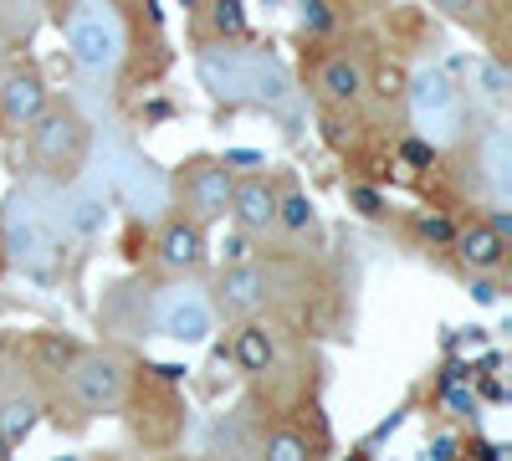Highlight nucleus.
Returning <instances> with one entry per match:
<instances>
[{"label":"nucleus","instance_id":"35","mask_svg":"<svg viewBox=\"0 0 512 461\" xmlns=\"http://www.w3.org/2000/svg\"><path fill=\"white\" fill-rule=\"evenodd\" d=\"M256 159H262V154H251V149H231L226 154V164H256Z\"/></svg>","mask_w":512,"mask_h":461},{"label":"nucleus","instance_id":"9","mask_svg":"<svg viewBox=\"0 0 512 461\" xmlns=\"http://www.w3.org/2000/svg\"><path fill=\"white\" fill-rule=\"evenodd\" d=\"M226 205H231V170L226 164H200L190 175V211L200 221H216L226 216Z\"/></svg>","mask_w":512,"mask_h":461},{"label":"nucleus","instance_id":"18","mask_svg":"<svg viewBox=\"0 0 512 461\" xmlns=\"http://www.w3.org/2000/svg\"><path fill=\"white\" fill-rule=\"evenodd\" d=\"M246 72H251V98L262 103H282L287 98V77L272 57H246Z\"/></svg>","mask_w":512,"mask_h":461},{"label":"nucleus","instance_id":"37","mask_svg":"<svg viewBox=\"0 0 512 461\" xmlns=\"http://www.w3.org/2000/svg\"><path fill=\"white\" fill-rule=\"evenodd\" d=\"M492 231L507 236V231H512V211H497V216H492Z\"/></svg>","mask_w":512,"mask_h":461},{"label":"nucleus","instance_id":"8","mask_svg":"<svg viewBox=\"0 0 512 461\" xmlns=\"http://www.w3.org/2000/svg\"><path fill=\"white\" fill-rule=\"evenodd\" d=\"M200 82L210 88V98H221V103H241L251 98V72H246V57L241 52H200Z\"/></svg>","mask_w":512,"mask_h":461},{"label":"nucleus","instance_id":"27","mask_svg":"<svg viewBox=\"0 0 512 461\" xmlns=\"http://www.w3.org/2000/svg\"><path fill=\"white\" fill-rule=\"evenodd\" d=\"M400 159H405V164H420V170H425V164H431V159H436V149H431V144H425V139H405V149H400Z\"/></svg>","mask_w":512,"mask_h":461},{"label":"nucleus","instance_id":"13","mask_svg":"<svg viewBox=\"0 0 512 461\" xmlns=\"http://www.w3.org/2000/svg\"><path fill=\"white\" fill-rule=\"evenodd\" d=\"M262 298H267V277L256 272V267H236V272L221 277L226 313H251V308H262Z\"/></svg>","mask_w":512,"mask_h":461},{"label":"nucleus","instance_id":"29","mask_svg":"<svg viewBox=\"0 0 512 461\" xmlns=\"http://www.w3.org/2000/svg\"><path fill=\"white\" fill-rule=\"evenodd\" d=\"M482 88H487L492 98H502V93H507V72H502L497 62H487V67H482Z\"/></svg>","mask_w":512,"mask_h":461},{"label":"nucleus","instance_id":"19","mask_svg":"<svg viewBox=\"0 0 512 461\" xmlns=\"http://www.w3.org/2000/svg\"><path fill=\"white\" fill-rule=\"evenodd\" d=\"M236 364L251 369V374H262L272 364V339H267V328H241L236 333Z\"/></svg>","mask_w":512,"mask_h":461},{"label":"nucleus","instance_id":"12","mask_svg":"<svg viewBox=\"0 0 512 461\" xmlns=\"http://www.w3.org/2000/svg\"><path fill=\"white\" fill-rule=\"evenodd\" d=\"M231 211H236L241 226L262 231V226L277 221V200H272V190L262 180H246V185H231Z\"/></svg>","mask_w":512,"mask_h":461},{"label":"nucleus","instance_id":"36","mask_svg":"<svg viewBox=\"0 0 512 461\" xmlns=\"http://www.w3.org/2000/svg\"><path fill=\"white\" fill-rule=\"evenodd\" d=\"M436 6H441V11H456V16H461V11H472L477 0H436Z\"/></svg>","mask_w":512,"mask_h":461},{"label":"nucleus","instance_id":"1","mask_svg":"<svg viewBox=\"0 0 512 461\" xmlns=\"http://www.w3.org/2000/svg\"><path fill=\"white\" fill-rule=\"evenodd\" d=\"M67 47H72L77 67L108 72L123 57V26L103 0H88V6H77V16L67 21Z\"/></svg>","mask_w":512,"mask_h":461},{"label":"nucleus","instance_id":"16","mask_svg":"<svg viewBox=\"0 0 512 461\" xmlns=\"http://www.w3.org/2000/svg\"><path fill=\"white\" fill-rule=\"evenodd\" d=\"M205 257V241H200V226L195 221H175L164 231V262L169 267H195Z\"/></svg>","mask_w":512,"mask_h":461},{"label":"nucleus","instance_id":"14","mask_svg":"<svg viewBox=\"0 0 512 461\" xmlns=\"http://www.w3.org/2000/svg\"><path fill=\"white\" fill-rule=\"evenodd\" d=\"M451 241H456V257L466 267H497L502 262V236L492 226H472V231H461Z\"/></svg>","mask_w":512,"mask_h":461},{"label":"nucleus","instance_id":"32","mask_svg":"<svg viewBox=\"0 0 512 461\" xmlns=\"http://www.w3.org/2000/svg\"><path fill=\"white\" fill-rule=\"evenodd\" d=\"M221 257L226 262H246V236H226L221 241Z\"/></svg>","mask_w":512,"mask_h":461},{"label":"nucleus","instance_id":"17","mask_svg":"<svg viewBox=\"0 0 512 461\" xmlns=\"http://www.w3.org/2000/svg\"><path fill=\"white\" fill-rule=\"evenodd\" d=\"M318 82H323V93H328L333 103H354V98L364 93V72H359V62H349V57H333Z\"/></svg>","mask_w":512,"mask_h":461},{"label":"nucleus","instance_id":"11","mask_svg":"<svg viewBox=\"0 0 512 461\" xmlns=\"http://www.w3.org/2000/svg\"><path fill=\"white\" fill-rule=\"evenodd\" d=\"M41 108H47V88L31 77V72H16V77H6L0 82V113H6V123H31Z\"/></svg>","mask_w":512,"mask_h":461},{"label":"nucleus","instance_id":"39","mask_svg":"<svg viewBox=\"0 0 512 461\" xmlns=\"http://www.w3.org/2000/svg\"><path fill=\"white\" fill-rule=\"evenodd\" d=\"M6 456H11V441H6V436H0V461H6Z\"/></svg>","mask_w":512,"mask_h":461},{"label":"nucleus","instance_id":"26","mask_svg":"<svg viewBox=\"0 0 512 461\" xmlns=\"http://www.w3.org/2000/svg\"><path fill=\"white\" fill-rule=\"evenodd\" d=\"M441 390H446V405H451L456 415H466V410H477V395H472V390H466L461 380H446Z\"/></svg>","mask_w":512,"mask_h":461},{"label":"nucleus","instance_id":"34","mask_svg":"<svg viewBox=\"0 0 512 461\" xmlns=\"http://www.w3.org/2000/svg\"><path fill=\"white\" fill-rule=\"evenodd\" d=\"M472 298L477 303H497V287L492 282H472Z\"/></svg>","mask_w":512,"mask_h":461},{"label":"nucleus","instance_id":"6","mask_svg":"<svg viewBox=\"0 0 512 461\" xmlns=\"http://www.w3.org/2000/svg\"><path fill=\"white\" fill-rule=\"evenodd\" d=\"M31 123H36L31 144H36V159L41 164H52V170L77 164V154H82V123L72 113H36Z\"/></svg>","mask_w":512,"mask_h":461},{"label":"nucleus","instance_id":"33","mask_svg":"<svg viewBox=\"0 0 512 461\" xmlns=\"http://www.w3.org/2000/svg\"><path fill=\"white\" fill-rule=\"evenodd\" d=\"M431 456H436V461L456 456V436H436V441H431Z\"/></svg>","mask_w":512,"mask_h":461},{"label":"nucleus","instance_id":"5","mask_svg":"<svg viewBox=\"0 0 512 461\" xmlns=\"http://www.w3.org/2000/svg\"><path fill=\"white\" fill-rule=\"evenodd\" d=\"M6 251L36 277L52 267V236H47V221H41V211L31 200H11L6 205Z\"/></svg>","mask_w":512,"mask_h":461},{"label":"nucleus","instance_id":"15","mask_svg":"<svg viewBox=\"0 0 512 461\" xmlns=\"http://www.w3.org/2000/svg\"><path fill=\"white\" fill-rule=\"evenodd\" d=\"M482 164H487L492 190L507 195V190H512V134H507V129H492V134L482 139Z\"/></svg>","mask_w":512,"mask_h":461},{"label":"nucleus","instance_id":"2","mask_svg":"<svg viewBox=\"0 0 512 461\" xmlns=\"http://www.w3.org/2000/svg\"><path fill=\"white\" fill-rule=\"evenodd\" d=\"M103 164H108V185H113V190L128 200V211H139V216L164 211L169 185H164V175L154 170L149 159L128 154L123 144H103Z\"/></svg>","mask_w":512,"mask_h":461},{"label":"nucleus","instance_id":"20","mask_svg":"<svg viewBox=\"0 0 512 461\" xmlns=\"http://www.w3.org/2000/svg\"><path fill=\"white\" fill-rule=\"evenodd\" d=\"M31 426H36V405L31 400H6V405H0V436H6L11 446L26 441Z\"/></svg>","mask_w":512,"mask_h":461},{"label":"nucleus","instance_id":"30","mask_svg":"<svg viewBox=\"0 0 512 461\" xmlns=\"http://www.w3.org/2000/svg\"><path fill=\"white\" fill-rule=\"evenodd\" d=\"M41 359H47V364H72V344H57V339H41Z\"/></svg>","mask_w":512,"mask_h":461},{"label":"nucleus","instance_id":"25","mask_svg":"<svg viewBox=\"0 0 512 461\" xmlns=\"http://www.w3.org/2000/svg\"><path fill=\"white\" fill-rule=\"evenodd\" d=\"M267 456H277V461H303L308 446L297 441V436H272V441H267Z\"/></svg>","mask_w":512,"mask_h":461},{"label":"nucleus","instance_id":"22","mask_svg":"<svg viewBox=\"0 0 512 461\" xmlns=\"http://www.w3.org/2000/svg\"><path fill=\"white\" fill-rule=\"evenodd\" d=\"M308 221H313V205H308V195H287V200H282V226H292V231H308Z\"/></svg>","mask_w":512,"mask_h":461},{"label":"nucleus","instance_id":"40","mask_svg":"<svg viewBox=\"0 0 512 461\" xmlns=\"http://www.w3.org/2000/svg\"><path fill=\"white\" fill-rule=\"evenodd\" d=\"M0 251H6V246H0Z\"/></svg>","mask_w":512,"mask_h":461},{"label":"nucleus","instance_id":"31","mask_svg":"<svg viewBox=\"0 0 512 461\" xmlns=\"http://www.w3.org/2000/svg\"><path fill=\"white\" fill-rule=\"evenodd\" d=\"M374 88H379V93H384V98H395V93H400V88H405V77H400V72H395V67H384V72H379V82H374Z\"/></svg>","mask_w":512,"mask_h":461},{"label":"nucleus","instance_id":"21","mask_svg":"<svg viewBox=\"0 0 512 461\" xmlns=\"http://www.w3.org/2000/svg\"><path fill=\"white\" fill-rule=\"evenodd\" d=\"M210 21H216V31H221V36H241V31H246V11H241V0H216Z\"/></svg>","mask_w":512,"mask_h":461},{"label":"nucleus","instance_id":"38","mask_svg":"<svg viewBox=\"0 0 512 461\" xmlns=\"http://www.w3.org/2000/svg\"><path fill=\"white\" fill-rule=\"evenodd\" d=\"M482 395H487V400H507V390H502V380H487V385H482Z\"/></svg>","mask_w":512,"mask_h":461},{"label":"nucleus","instance_id":"3","mask_svg":"<svg viewBox=\"0 0 512 461\" xmlns=\"http://www.w3.org/2000/svg\"><path fill=\"white\" fill-rule=\"evenodd\" d=\"M154 323H159L164 339H175V344H205L210 328H216V313H210V303L195 287H164L159 303H154Z\"/></svg>","mask_w":512,"mask_h":461},{"label":"nucleus","instance_id":"28","mask_svg":"<svg viewBox=\"0 0 512 461\" xmlns=\"http://www.w3.org/2000/svg\"><path fill=\"white\" fill-rule=\"evenodd\" d=\"M349 195H354V205H359V211H364V216H384V200H379V195H374L369 185H354Z\"/></svg>","mask_w":512,"mask_h":461},{"label":"nucleus","instance_id":"10","mask_svg":"<svg viewBox=\"0 0 512 461\" xmlns=\"http://www.w3.org/2000/svg\"><path fill=\"white\" fill-rule=\"evenodd\" d=\"M62 216H67V226H72L77 236H103V226H108V200H103L98 185H72V190L62 195Z\"/></svg>","mask_w":512,"mask_h":461},{"label":"nucleus","instance_id":"7","mask_svg":"<svg viewBox=\"0 0 512 461\" xmlns=\"http://www.w3.org/2000/svg\"><path fill=\"white\" fill-rule=\"evenodd\" d=\"M72 395L88 410H108L123 400V369L113 359H77L72 364Z\"/></svg>","mask_w":512,"mask_h":461},{"label":"nucleus","instance_id":"23","mask_svg":"<svg viewBox=\"0 0 512 461\" xmlns=\"http://www.w3.org/2000/svg\"><path fill=\"white\" fill-rule=\"evenodd\" d=\"M297 21H303V31H328V26H333V16H328L323 0H303V11H297Z\"/></svg>","mask_w":512,"mask_h":461},{"label":"nucleus","instance_id":"24","mask_svg":"<svg viewBox=\"0 0 512 461\" xmlns=\"http://www.w3.org/2000/svg\"><path fill=\"white\" fill-rule=\"evenodd\" d=\"M415 231H420V236H425V241H436V246H446V241H451V236H456V231H451V221H446V216H420V221H415Z\"/></svg>","mask_w":512,"mask_h":461},{"label":"nucleus","instance_id":"4","mask_svg":"<svg viewBox=\"0 0 512 461\" xmlns=\"http://www.w3.org/2000/svg\"><path fill=\"white\" fill-rule=\"evenodd\" d=\"M410 113H415V123H420V129L431 134V139H451L456 123H461L451 77L436 72V67H425V72L410 82Z\"/></svg>","mask_w":512,"mask_h":461}]
</instances>
